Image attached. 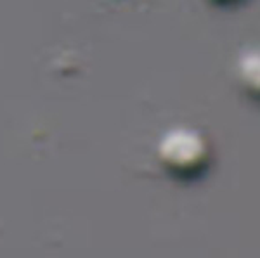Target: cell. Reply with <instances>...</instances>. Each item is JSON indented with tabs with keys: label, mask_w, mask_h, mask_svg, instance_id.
<instances>
[{
	"label": "cell",
	"mask_w": 260,
	"mask_h": 258,
	"mask_svg": "<svg viewBox=\"0 0 260 258\" xmlns=\"http://www.w3.org/2000/svg\"><path fill=\"white\" fill-rule=\"evenodd\" d=\"M241 87L251 99L260 101V51L243 54L238 64Z\"/></svg>",
	"instance_id": "obj_2"
},
{
	"label": "cell",
	"mask_w": 260,
	"mask_h": 258,
	"mask_svg": "<svg viewBox=\"0 0 260 258\" xmlns=\"http://www.w3.org/2000/svg\"><path fill=\"white\" fill-rule=\"evenodd\" d=\"M158 161L175 180H198L208 172L212 149L207 137L191 128H175L161 137L158 144Z\"/></svg>",
	"instance_id": "obj_1"
},
{
	"label": "cell",
	"mask_w": 260,
	"mask_h": 258,
	"mask_svg": "<svg viewBox=\"0 0 260 258\" xmlns=\"http://www.w3.org/2000/svg\"><path fill=\"white\" fill-rule=\"evenodd\" d=\"M207 2H210L212 6H217V7H234V6H238V4L245 2V0H207Z\"/></svg>",
	"instance_id": "obj_3"
}]
</instances>
